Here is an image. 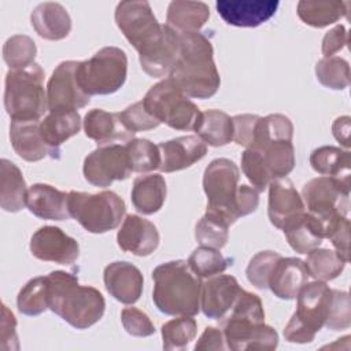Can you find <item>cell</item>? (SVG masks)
I'll return each mask as SVG.
<instances>
[{
    "label": "cell",
    "mask_w": 351,
    "mask_h": 351,
    "mask_svg": "<svg viewBox=\"0 0 351 351\" xmlns=\"http://www.w3.org/2000/svg\"><path fill=\"white\" fill-rule=\"evenodd\" d=\"M115 23L138 52L144 73L154 78L169 75L178 51V33L160 25L148 1H121L115 8Z\"/></svg>",
    "instance_id": "6da1fadb"
},
{
    "label": "cell",
    "mask_w": 351,
    "mask_h": 351,
    "mask_svg": "<svg viewBox=\"0 0 351 351\" xmlns=\"http://www.w3.org/2000/svg\"><path fill=\"white\" fill-rule=\"evenodd\" d=\"M169 80L188 97L208 99L217 93L221 77L213 44L203 33H178V51Z\"/></svg>",
    "instance_id": "7a4b0ae2"
},
{
    "label": "cell",
    "mask_w": 351,
    "mask_h": 351,
    "mask_svg": "<svg viewBox=\"0 0 351 351\" xmlns=\"http://www.w3.org/2000/svg\"><path fill=\"white\" fill-rule=\"evenodd\" d=\"M48 308L75 329H88L99 322L106 310L99 289L80 285L75 274L55 270L47 276Z\"/></svg>",
    "instance_id": "3957f363"
},
{
    "label": "cell",
    "mask_w": 351,
    "mask_h": 351,
    "mask_svg": "<svg viewBox=\"0 0 351 351\" xmlns=\"http://www.w3.org/2000/svg\"><path fill=\"white\" fill-rule=\"evenodd\" d=\"M221 325L229 350H274L278 346L277 332L265 324L261 298L245 289H241Z\"/></svg>",
    "instance_id": "277c9868"
},
{
    "label": "cell",
    "mask_w": 351,
    "mask_h": 351,
    "mask_svg": "<svg viewBox=\"0 0 351 351\" xmlns=\"http://www.w3.org/2000/svg\"><path fill=\"white\" fill-rule=\"evenodd\" d=\"M152 300L166 315L193 317L200 310L202 278L196 276L186 261H170L152 271Z\"/></svg>",
    "instance_id": "5b68a950"
},
{
    "label": "cell",
    "mask_w": 351,
    "mask_h": 351,
    "mask_svg": "<svg viewBox=\"0 0 351 351\" xmlns=\"http://www.w3.org/2000/svg\"><path fill=\"white\" fill-rule=\"evenodd\" d=\"M44 77L43 67L36 62L23 69L8 70L4 108L11 121H38L48 111Z\"/></svg>",
    "instance_id": "8992f818"
},
{
    "label": "cell",
    "mask_w": 351,
    "mask_h": 351,
    "mask_svg": "<svg viewBox=\"0 0 351 351\" xmlns=\"http://www.w3.org/2000/svg\"><path fill=\"white\" fill-rule=\"evenodd\" d=\"M296 299V310L284 328V337L289 343H311L328 321L333 302V288L319 280L306 282Z\"/></svg>",
    "instance_id": "52a82bcc"
},
{
    "label": "cell",
    "mask_w": 351,
    "mask_h": 351,
    "mask_svg": "<svg viewBox=\"0 0 351 351\" xmlns=\"http://www.w3.org/2000/svg\"><path fill=\"white\" fill-rule=\"evenodd\" d=\"M69 210L86 232L100 234L115 229L121 223L126 206L123 199L112 191L99 193L70 191Z\"/></svg>",
    "instance_id": "ba28073f"
},
{
    "label": "cell",
    "mask_w": 351,
    "mask_h": 351,
    "mask_svg": "<svg viewBox=\"0 0 351 351\" xmlns=\"http://www.w3.org/2000/svg\"><path fill=\"white\" fill-rule=\"evenodd\" d=\"M128 75V56L118 47H104L90 59L78 62L77 78L89 96L111 95L119 90Z\"/></svg>",
    "instance_id": "9c48e42d"
},
{
    "label": "cell",
    "mask_w": 351,
    "mask_h": 351,
    "mask_svg": "<svg viewBox=\"0 0 351 351\" xmlns=\"http://www.w3.org/2000/svg\"><path fill=\"white\" fill-rule=\"evenodd\" d=\"M143 104L159 123L176 130H193L200 115L199 107L169 78L151 86Z\"/></svg>",
    "instance_id": "30bf717a"
},
{
    "label": "cell",
    "mask_w": 351,
    "mask_h": 351,
    "mask_svg": "<svg viewBox=\"0 0 351 351\" xmlns=\"http://www.w3.org/2000/svg\"><path fill=\"white\" fill-rule=\"evenodd\" d=\"M239 178L237 165L226 158L211 160L203 174V191L207 196L206 213L222 218L229 225L239 219L236 208Z\"/></svg>",
    "instance_id": "8fae6325"
},
{
    "label": "cell",
    "mask_w": 351,
    "mask_h": 351,
    "mask_svg": "<svg viewBox=\"0 0 351 351\" xmlns=\"http://www.w3.org/2000/svg\"><path fill=\"white\" fill-rule=\"evenodd\" d=\"M306 211L317 218L325 228L339 217H348L350 186L330 177H317L307 181L302 189Z\"/></svg>",
    "instance_id": "7c38bea8"
},
{
    "label": "cell",
    "mask_w": 351,
    "mask_h": 351,
    "mask_svg": "<svg viewBox=\"0 0 351 351\" xmlns=\"http://www.w3.org/2000/svg\"><path fill=\"white\" fill-rule=\"evenodd\" d=\"M85 180L99 188L110 186L114 181L126 180L132 166L125 144H110L97 147L84 160Z\"/></svg>",
    "instance_id": "4fadbf2b"
},
{
    "label": "cell",
    "mask_w": 351,
    "mask_h": 351,
    "mask_svg": "<svg viewBox=\"0 0 351 351\" xmlns=\"http://www.w3.org/2000/svg\"><path fill=\"white\" fill-rule=\"evenodd\" d=\"M77 60L60 62L47 84L48 111L78 110L89 104L90 96L84 92L77 78Z\"/></svg>",
    "instance_id": "5bb4252c"
},
{
    "label": "cell",
    "mask_w": 351,
    "mask_h": 351,
    "mask_svg": "<svg viewBox=\"0 0 351 351\" xmlns=\"http://www.w3.org/2000/svg\"><path fill=\"white\" fill-rule=\"evenodd\" d=\"M30 252L34 258L58 265H73L80 255L75 239L66 234L58 226H41L30 239Z\"/></svg>",
    "instance_id": "9a60e30c"
},
{
    "label": "cell",
    "mask_w": 351,
    "mask_h": 351,
    "mask_svg": "<svg viewBox=\"0 0 351 351\" xmlns=\"http://www.w3.org/2000/svg\"><path fill=\"white\" fill-rule=\"evenodd\" d=\"M277 0H218L219 16L232 26L256 27L269 21L277 11Z\"/></svg>",
    "instance_id": "2e32d148"
},
{
    "label": "cell",
    "mask_w": 351,
    "mask_h": 351,
    "mask_svg": "<svg viewBox=\"0 0 351 351\" xmlns=\"http://www.w3.org/2000/svg\"><path fill=\"white\" fill-rule=\"evenodd\" d=\"M240 288L237 280L229 274L210 277L202 285L200 308L207 318L222 319L236 302Z\"/></svg>",
    "instance_id": "e0dca14e"
},
{
    "label": "cell",
    "mask_w": 351,
    "mask_h": 351,
    "mask_svg": "<svg viewBox=\"0 0 351 351\" xmlns=\"http://www.w3.org/2000/svg\"><path fill=\"white\" fill-rule=\"evenodd\" d=\"M159 241L160 236L156 226L136 214L126 215L117 233L118 247L137 256H148L155 252Z\"/></svg>",
    "instance_id": "ac0fdd59"
},
{
    "label": "cell",
    "mask_w": 351,
    "mask_h": 351,
    "mask_svg": "<svg viewBox=\"0 0 351 351\" xmlns=\"http://www.w3.org/2000/svg\"><path fill=\"white\" fill-rule=\"evenodd\" d=\"M103 280L107 292L123 304L136 303L144 287V278L137 266L125 261L111 262L104 267Z\"/></svg>",
    "instance_id": "d6986e66"
},
{
    "label": "cell",
    "mask_w": 351,
    "mask_h": 351,
    "mask_svg": "<svg viewBox=\"0 0 351 351\" xmlns=\"http://www.w3.org/2000/svg\"><path fill=\"white\" fill-rule=\"evenodd\" d=\"M160 152L159 170L163 173L180 171L191 167L207 154V145L197 136H181L158 144Z\"/></svg>",
    "instance_id": "ffe728a7"
},
{
    "label": "cell",
    "mask_w": 351,
    "mask_h": 351,
    "mask_svg": "<svg viewBox=\"0 0 351 351\" xmlns=\"http://www.w3.org/2000/svg\"><path fill=\"white\" fill-rule=\"evenodd\" d=\"M267 188V215L273 226L282 229L288 221L306 211L302 196L287 177L274 178Z\"/></svg>",
    "instance_id": "44dd1931"
},
{
    "label": "cell",
    "mask_w": 351,
    "mask_h": 351,
    "mask_svg": "<svg viewBox=\"0 0 351 351\" xmlns=\"http://www.w3.org/2000/svg\"><path fill=\"white\" fill-rule=\"evenodd\" d=\"M85 136L99 147L110 144L128 143L134 138V133L129 132L121 122L118 112H108L101 108H93L84 118Z\"/></svg>",
    "instance_id": "7402d4cb"
},
{
    "label": "cell",
    "mask_w": 351,
    "mask_h": 351,
    "mask_svg": "<svg viewBox=\"0 0 351 351\" xmlns=\"http://www.w3.org/2000/svg\"><path fill=\"white\" fill-rule=\"evenodd\" d=\"M26 206L33 215L41 219L64 221L71 217L69 192L66 193L48 184H33L27 191Z\"/></svg>",
    "instance_id": "603a6c76"
},
{
    "label": "cell",
    "mask_w": 351,
    "mask_h": 351,
    "mask_svg": "<svg viewBox=\"0 0 351 351\" xmlns=\"http://www.w3.org/2000/svg\"><path fill=\"white\" fill-rule=\"evenodd\" d=\"M10 140L14 151L23 160L38 162L47 156L58 159L41 136L40 121H11Z\"/></svg>",
    "instance_id": "cb8c5ba5"
},
{
    "label": "cell",
    "mask_w": 351,
    "mask_h": 351,
    "mask_svg": "<svg viewBox=\"0 0 351 351\" xmlns=\"http://www.w3.org/2000/svg\"><path fill=\"white\" fill-rule=\"evenodd\" d=\"M307 278L308 273L304 261L281 256L273 267L267 288L278 299L292 300L296 299L300 288L307 282Z\"/></svg>",
    "instance_id": "d4e9b609"
},
{
    "label": "cell",
    "mask_w": 351,
    "mask_h": 351,
    "mask_svg": "<svg viewBox=\"0 0 351 351\" xmlns=\"http://www.w3.org/2000/svg\"><path fill=\"white\" fill-rule=\"evenodd\" d=\"M30 23L41 38L49 41L63 40L71 30V18L67 10L55 1L38 4L32 11Z\"/></svg>",
    "instance_id": "484cf974"
},
{
    "label": "cell",
    "mask_w": 351,
    "mask_h": 351,
    "mask_svg": "<svg viewBox=\"0 0 351 351\" xmlns=\"http://www.w3.org/2000/svg\"><path fill=\"white\" fill-rule=\"evenodd\" d=\"M81 129V117L75 110L48 111L40 121V132L45 144L52 149L56 158H60V145Z\"/></svg>",
    "instance_id": "4316f807"
},
{
    "label": "cell",
    "mask_w": 351,
    "mask_h": 351,
    "mask_svg": "<svg viewBox=\"0 0 351 351\" xmlns=\"http://www.w3.org/2000/svg\"><path fill=\"white\" fill-rule=\"evenodd\" d=\"M288 244L298 254H308L325 239L322 223L307 211L296 215L282 226Z\"/></svg>",
    "instance_id": "83f0119b"
},
{
    "label": "cell",
    "mask_w": 351,
    "mask_h": 351,
    "mask_svg": "<svg viewBox=\"0 0 351 351\" xmlns=\"http://www.w3.org/2000/svg\"><path fill=\"white\" fill-rule=\"evenodd\" d=\"M167 195V186L163 176L160 174H144L138 176L133 181L130 199L134 208L144 214L151 215L158 213Z\"/></svg>",
    "instance_id": "f1b7e54d"
},
{
    "label": "cell",
    "mask_w": 351,
    "mask_h": 351,
    "mask_svg": "<svg viewBox=\"0 0 351 351\" xmlns=\"http://www.w3.org/2000/svg\"><path fill=\"white\" fill-rule=\"evenodd\" d=\"M27 185L19 167L8 159L0 160V206L7 213H18L26 206Z\"/></svg>",
    "instance_id": "f546056e"
},
{
    "label": "cell",
    "mask_w": 351,
    "mask_h": 351,
    "mask_svg": "<svg viewBox=\"0 0 351 351\" xmlns=\"http://www.w3.org/2000/svg\"><path fill=\"white\" fill-rule=\"evenodd\" d=\"M210 18V8L203 1L174 0L167 7L166 23L178 33L199 32Z\"/></svg>",
    "instance_id": "4dcf8cb0"
},
{
    "label": "cell",
    "mask_w": 351,
    "mask_h": 351,
    "mask_svg": "<svg viewBox=\"0 0 351 351\" xmlns=\"http://www.w3.org/2000/svg\"><path fill=\"white\" fill-rule=\"evenodd\" d=\"M310 165L318 174L335 178L343 185L351 186L348 151H343L333 145L318 147L310 155Z\"/></svg>",
    "instance_id": "1f68e13d"
},
{
    "label": "cell",
    "mask_w": 351,
    "mask_h": 351,
    "mask_svg": "<svg viewBox=\"0 0 351 351\" xmlns=\"http://www.w3.org/2000/svg\"><path fill=\"white\" fill-rule=\"evenodd\" d=\"M193 132L206 144L222 147L233 140V122L226 112L211 108L200 111Z\"/></svg>",
    "instance_id": "d6a6232c"
},
{
    "label": "cell",
    "mask_w": 351,
    "mask_h": 351,
    "mask_svg": "<svg viewBox=\"0 0 351 351\" xmlns=\"http://www.w3.org/2000/svg\"><path fill=\"white\" fill-rule=\"evenodd\" d=\"M348 7V1L300 0L296 12L303 23L321 29L347 16Z\"/></svg>",
    "instance_id": "836d02e7"
},
{
    "label": "cell",
    "mask_w": 351,
    "mask_h": 351,
    "mask_svg": "<svg viewBox=\"0 0 351 351\" xmlns=\"http://www.w3.org/2000/svg\"><path fill=\"white\" fill-rule=\"evenodd\" d=\"M292 137L293 125L291 119L282 114H269L263 118L259 117L251 148L263 149L274 141H292Z\"/></svg>",
    "instance_id": "e575fe53"
},
{
    "label": "cell",
    "mask_w": 351,
    "mask_h": 351,
    "mask_svg": "<svg viewBox=\"0 0 351 351\" xmlns=\"http://www.w3.org/2000/svg\"><path fill=\"white\" fill-rule=\"evenodd\" d=\"M346 261L333 250L328 248H314L307 254L304 261L308 277L319 281H330L339 277L344 267Z\"/></svg>",
    "instance_id": "d590c367"
},
{
    "label": "cell",
    "mask_w": 351,
    "mask_h": 351,
    "mask_svg": "<svg viewBox=\"0 0 351 351\" xmlns=\"http://www.w3.org/2000/svg\"><path fill=\"white\" fill-rule=\"evenodd\" d=\"M19 313L34 317L48 308V281L47 276H38L29 280L19 291L16 298Z\"/></svg>",
    "instance_id": "8d00e7d4"
},
{
    "label": "cell",
    "mask_w": 351,
    "mask_h": 351,
    "mask_svg": "<svg viewBox=\"0 0 351 351\" xmlns=\"http://www.w3.org/2000/svg\"><path fill=\"white\" fill-rule=\"evenodd\" d=\"M274 178L287 177L295 167V148L292 141H274L259 149Z\"/></svg>",
    "instance_id": "74e56055"
},
{
    "label": "cell",
    "mask_w": 351,
    "mask_h": 351,
    "mask_svg": "<svg viewBox=\"0 0 351 351\" xmlns=\"http://www.w3.org/2000/svg\"><path fill=\"white\" fill-rule=\"evenodd\" d=\"M229 226L222 218L206 213L195 226V239L203 247L221 250L228 243Z\"/></svg>",
    "instance_id": "f35d334b"
},
{
    "label": "cell",
    "mask_w": 351,
    "mask_h": 351,
    "mask_svg": "<svg viewBox=\"0 0 351 351\" xmlns=\"http://www.w3.org/2000/svg\"><path fill=\"white\" fill-rule=\"evenodd\" d=\"M160 332L165 350H181L195 339L197 324L189 315H178L165 322Z\"/></svg>",
    "instance_id": "ab89813d"
},
{
    "label": "cell",
    "mask_w": 351,
    "mask_h": 351,
    "mask_svg": "<svg viewBox=\"0 0 351 351\" xmlns=\"http://www.w3.org/2000/svg\"><path fill=\"white\" fill-rule=\"evenodd\" d=\"M315 75L324 86L343 90L350 84V64L340 56L322 58L315 64Z\"/></svg>",
    "instance_id": "60d3db41"
},
{
    "label": "cell",
    "mask_w": 351,
    "mask_h": 351,
    "mask_svg": "<svg viewBox=\"0 0 351 351\" xmlns=\"http://www.w3.org/2000/svg\"><path fill=\"white\" fill-rule=\"evenodd\" d=\"M37 47L33 38L25 34H15L7 38L3 45V59L10 70L23 69L34 63Z\"/></svg>",
    "instance_id": "b9f144b4"
},
{
    "label": "cell",
    "mask_w": 351,
    "mask_h": 351,
    "mask_svg": "<svg viewBox=\"0 0 351 351\" xmlns=\"http://www.w3.org/2000/svg\"><path fill=\"white\" fill-rule=\"evenodd\" d=\"M125 145L133 171L148 173L159 169L160 152L156 144L147 138H133Z\"/></svg>",
    "instance_id": "7bdbcfd3"
},
{
    "label": "cell",
    "mask_w": 351,
    "mask_h": 351,
    "mask_svg": "<svg viewBox=\"0 0 351 351\" xmlns=\"http://www.w3.org/2000/svg\"><path fill=\"white\" fill-rule=\"evenodd\" d=\"M188 265L200 278H210L223 273L229 266V261L219 252V250L200 245L189 255Z\"/></svg>",
    "instance_id": "ee69618b"
},
{
    "label": "cell",
    "mask_w": 351,
    "mask_h": 351,
    "mask_svg": "<svg viewBox=\"0 0 351 351\" xmlns=\"http://www.w3.org/2000/svg\"><path fill=\"white\" fill-rule=\"evenodd\" d=\"M241 170L248 181L252 184V188L258 192H263L273 181V177L259 149L247 148L241 154Z\"/></svg>",
    "instance_id": "f6af8a7d"
},
{
    "label": "cell",
    "mask_w": 351,
    "mask_h": 351,
    "mask_svg": "<svg viewBox=\"0 0 351 351\" xmlns=\"http://www.w3.org/2000/svg\"><path fill=\"white\" fill-rule=\"evenodd\" d=\"M280 258L281 255L276 251H261L255 254L245 269L248 281L258 289H267L270 274Z\"/></svg>",
    "instance_id": "bcb514c9"
},
{
    "label": "cell",
    "mask_w": 351,
    "mask_h": 351,
    "mask_svg": "<svg viewBox=\"0 0 351 351\" xmlns=\"http://www.w3.org/2000/svg\"><path fill=\"white\" fill-rule=\"evenodd\" d=\"M119 119L122 125L132 133L137 132H144V130H151L158 128L160 123L156 121L144 107L143 100L133 103L132 106L126 107L123 111L118 112Z\"/></svg>",
    "instance_id": "7dc6e473"
},
{
    "label": "cell",
    "mask_w": 351,
    "mask_h": 351,
    "mask_svg": "<svg viewBox=\"0 0 351 351\" xmlns=\"http://www.w3.org/2000/svg\"><path fill=\"white\" fill-rule=\"evenodd\" d=\"M351 325L350 295L346 291L333 289V302L325 326L332 330H344Z\"/></svg>",
    "instance_id": "c3c4849f"
},
{
    "label": "cell",
    "mask_w": 351,
    "mask_h": 351,
    "mask_svg": "<svg viewBox=\"0 0 351 351\" xmlns=\"http://www.w3.org/2000/svg\"><path fill=\"white\" fill-rule=\"evenodd\" d=\"M123 329L136 337H147L155 333V326L149 317L137 307H125L121 311Z\"/></svg>",
    "instance_id": "681fc988"
},
{
    "label": "cell",
    "mask_w": 351,
    "mask_h": 351,
    "mask_svg": "<svg viewBox=\"0 0 351 351\" xmlns=\"http://www.w3.org/2000/svg\"><path fill=\"white\" fill-rule=\"evenodd\" d=\"M325 239H329L336 252L348 263L350 261V219L339 217L325 228Z\"/></svg>",
    "instance_id": "f907efd6"
},
{
    "label": "cell",
    "mask_w": 351,
    "mask_h": 351,
    "mask_svg": "<svg viewBox=\"0 0 351 351\" xmlns=\"http://www.w3.org/2000/svg\"><path fill=\"white\" fill-rule=\"evenodd\" d=\"M259 115L255 114H240L232 118L233 122V140L236 144L251 148L254 141L255 126Z\"/></svg>",
    "instance_id": "816d5d0a"
},
{
    "label": "cell",
    "mask_w": 351,
    "mask_h": 351,
    "mask_svg": "<svg viewBox=\"0 0 351 351\" xmlns=\"http://www.w3.org/2000/svg\"><path fill=\"white\" fill-rule=\"evenodd\" d=\"M0 333H1V344L0 348L7 351V350H18V336H16V319L12 311L3 304L1 306V326H0Z\"/></svg>",
    "instance_id": "f5cc1de1"
},
{
    "label": "cell",
    "mask_w": 351,
    "mask_h": 351,
    "mask_svg": "<svg viewBox=\"0 0 351 351\" xmlns=\"http://www.w3.org/2000/svg\"><path fill=\"white\" fill-rule=\"evenodd\" d=\"M348 43V33L347 29L343 25H336L333 29H330L322 38V55L324 58L335 56L339 51L346 48Z\"/></svg>",
    "instance_id": "db71d44e"
},
{
    "label": "cell",
    "mask_w": 351,
    "mask_h": 351,
    "mask_svg": "<svg viewBox=\"0 0 351 351\" xmlns=\"http://www.w3.org/2000/svg\"><path fill=\"white\" fill-rule=\"evenodd\" d=\"M258 204H259V192L245 184L239 185L237 203H236L239 218L254 213L258 208Z\"/></svg>",
    "instance_id": "11a10c76"
},
{
    "label": "cell",
    "mask_w": 351,
    "mask_h": 351,
    "mask_svg": "<svg viewBox=\"0 0 351 351\" xmlns=\"http://www.w3.org/2000/svg\"><path fill=\"white\" fill-rule=\"evenodd\" d=\"M228 348L223 332L214 326H207L197 340L195 350H225Z\"/></svg>",
    "instance_id": "9f6ffc18"
},
{
    "label": "cell",
    "mask_w": 351,
    "mask_h": 351,
    "mask_svg": "<svg viewBox=\"0 0 351 351\" xmlns=\"http://www.w3.org/2000/svg\"><path fill=\"white\" fill-rule=\"evenodd\" d=\"M350 117L343 115L333 121L332 123V134L333 137L346 148L350 147Z\"/></svg>",
    "instance_id": "6f0895ef"
}]
</instances>
